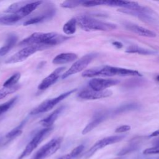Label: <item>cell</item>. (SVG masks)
Returning a JSON list of instances; mask_svg holds the SVG:
<instances>
[{"instance_id":"6da1fadb","label":"cell","mask_w":159,"mask_h":159,"mask_svg":"<svg viewBox=\"0 0 159 159\" xmlns=\"http://www.w3.org/2000/svg\"><path fill=\"white\" fill-rule=\"evenodd\" d=\"M71 37L63 35L56 32H34L25 38L19 43L20 46L42 45L49 48L64 42Z\"/></svg>"},{"instance_id":"7a4b0ae2","label":"cell","mask_w":159,"mask_h":159,"mask_svg":"<svg viewBox=\"0 0 159 159\" xmlns=\"http://www.w3.org/2000/svg\"><path fill=\"white\" fill-rule=\"evenodd\" d=\"M116 75L142 76V75L137 71L108 65L94 67L86 70L84 71L81 75L83 77L86 78H91L96 76H112Z\"/></svg>"},{"instance_id":"3957f363","label":"cell","mask_w":159,"mask_h":159,"mask_svg":"<svg viewBox=\"0 0 159 159\" xmlns=\"http://www.w3.org/2000/svg\"><path fill=\"white\" fill-rule=\"evenodd\" d=\"M76 19L79 27L85 31H109L117 28L114 24L103 22L85 15L78 16Z\"/></svg>"},{"instance_id":"277c9868","label":"cell","mask_w":159,"mask_h":159,"mask_svg":"<svg viewBox=\"0 0 159 159\" xmlns=\"http://www.w3.org/2000/svg\"><path fill=\"white\" fill-rule=\"evenodd\" d=\"M49 47L45 45H30L25 47L22 50H19V52L14 53L13 55L8 58L6 61L5 63L6 64H12L22 62L28 58L29 57L34 54L35 53L45 50L48 48Z\"/></svg>"},{"instance_id":"5b68a950","label":"cell","mask_w":159,"mask_h":159,"mask_svg":"<svg viewBox=\"0 0 159 159\" xmlns=\"http://www.w3.org/2000/svg\"><path fill=\"white\" fill-rule=\"evenodd\" d=\"M76 90H77L76 89H73L68 91L66 92H65L55 98L45 100L41 104H40L38 106L33 109L30 112V114L35 115V114H39L40 113H43V112H46L50 111L57 104H58L60 102L63 101L66 98L70 96L73 93L76 92Z\"/></svg>"},{"instance_id":"8992f818","label":"cell","mask_w":159,"mask_h":159,"mask_svg":"<svg viewBox=\"0 0 159 159\" xmlns=\"http://www.w3.org/2000/svg\"><path fill=\"white\" fill-rule=\"evenodd\" d=\"M96 56V53H91L86 54L80 59L77 60L66 71L62 74L61 78L64 80L73 75L82 71L88 66V65L92 61Z\"/></svg>"},{"instance_id":"52a82bcc","label":"cell","mask_w":159,"mask_h":159,"mask_svg":"<svg viewBox=\"0 0 159 159\" xmlns=\"http://www.w3.org/2000/svg\"><path fill=\"white\" fill-rule=\"evenodd\" d=\"M61 142V137L54 138L50 140L36 152L33 159H45L51 156L60 148Z\"/></svg>"},{"instance_id":"ba28073f","label":"cell","mask_w":159,"mask_h":159,"mask_svg":"<svg viewBox=\"0 0 159 159\" xmlns=\"http://www.w3.org/2000/svg\"><path fill=\"white\" fill-rule=\"evenodd\" d=\"M52 130V127L44 128L39 130L37 134H35L34 137L26 145L24 150L19 157L18 159H23L25 157L29 156L37 147V146L41 143V142L43 140L45 136L48 135Z\"/></svg>"},{"instance_id":"9c48e42d","label":"cell","mask_w":159,"mask_h":159,"mask_svg":"<svg viewBox=\"0 0 159 159\" xmlns=\"http://www.w3.org/2000/svg\"><path fill=\"white\" fill-rule=\"evenodd\" d=\"M118 11L122 13L137 17L145 22H154L155 20V18L153 16L154 14V12L152 11V9L147 7L139 6L138 7L134 9L120 8Z\"/></svg>"},{"instance_id":"30bf717a","label":"cell","mask_w":159,"mask_h":159,"mask_svg":"<svg viewBox=\"0 0 159 159\" xmlns=\"http://www.w3.org/2000/svg\"><path fill=\"white\" fill-rule=\"evenodd\" d=\"M125 137L124 135H112L103 138L96 142L85 153V158H89L93 155L98 150L105 147L107 145L117 143Z\"/></svg>"},{"instance_id":"8fae6325","label":"cell","mask_w":159,"mask_h":159,"mask_svg":"<svg viewBox=\"0 0 159 159\" xmlns=\"http://www.w3.org/2000/svg\"><path fill=\"white\" fill-rule=\"evenodd\" d=\"M120 83L117 79H104V78H93L89 83L90 88L94 91H104L106 89L116 85Z\"/></svg>"},{"instance_id":"7c38bea8","label":"cell","mask_w":159,"mask_h":159,"mask_svg":"<svg viewBox=\"0 0 159 159\" xmlns=\"http://www.w3.org/2000/svg\"><path fill=\"white\" fill-rule=\"evenodd\" d=\"M112 94V92L110 90L104 91H94L91 89H84L78 93V97L81 99L93 100L107 98Z\"/></svg>"},{"instance_id":"4fadbf2b","label":"cell","mask_w":159,"mask_h":159,"mask_svg":"<svg viewBox=\"0 0 159 159\" xmlns=\"http://www.w3.org/2000/svg\"><path fill=\"white\" fill-rule=\"evenodd\" d=\"M66 69L64 66L59 67L55 69L48 76L45 77L38 86V89L40 90H45L53 85L59 78L60 75H62V72Z\"/></svg>"},{"instance_id":"5bb4252c","label":"cell","mask_w":159,"mask_h":159,"mask_svg":"<svg viewBox=\"0 0 159 159\" xmlns=\"http://www.w3.org/2000/svg\"><path fill=\"white\" fill-rule=\"evenodd\" d=\"M124 25L129 30H130L135 34H137L140 36L151 37V38H153L157 36V34L155 32H154L148 29H146L145 27L139 26L135 24H132L130 22H125L124 24Z\"/></svg>"},{"instance_id":"9a60e30c","label":"cell","mask_w":159,"mask_h":159,"mask_svg":"<svg viewBox=\"0 0 159 159\" xmlns=\"http://www.w3.org/2000/svg\"><path fill=\"white\" fill-rule=\"evenodd\" d=\"M107 114L106 112H99L96 114L93 119L83 129V130H82V134L85 135L88 132H91L99 124L102 122L107 118Z\"/></svg>"},{"instance_id":"2e32d148","label":"cell","mask_w":159,"mask_h":159,"mask_svg":"<svg viewBox=\"0 0 159 159\" xmlns=\"http://www.w3.org/2000/svg\"><path fill=\"white\" fill-rule=\"evenodd\" d=\"M78 55L75 53H61L54 57L52 63L55 65H63L76 60Z\"/></svg>"},{"instance_id":"e0dca14e","label":"cell","mask_w":159,"mask_h":159,"mask_svg":"<svg viewBox=\"0 0 159 159\" xmlns=\"http://www.w3.org/2000/svg\"><path fill=\"white\" fill-rule=\"evenodd\" d=\"M42 3V1H29L27 4L23 6L19 11H17L16 14L20 18L23 19L25 17L27 16L30 14H31L38 6H39Z\"/></svg>"},{"instance_id":"ac0fdd59","label":"cell","mask_w":159,"mask_h":159,"mask_svg":"<svg viewBox=\"0 0 159 159\" xmlns=\"http://www.w3.org/2000/svg\"><path fill=\"white\" fill-rule=\"evenodd\" d=\"M64 109V106H60L55 111H53L47 117L43 119L40 121V124L43 126L45 128L52 127V125L53 124L55 121L57 119L58 117Z\"/></svg>"},{"instance_id":"d6986e66","label":"cell","mask_w":159,"mask_h":159,"mask_svg":"<svg viewBox=\"0 0 159 159\" xmlns=\"http://www.w3.org/2000/svg\"><path fill=\"white\" fill-rule=\"evenodd\" d=\"M104 5L114 7H120L125 9H134L138 7L140 5L133 1H120V0H108L104 1Z\"/></svg>"},{"instance_id":"ffe728a7","label":"cell","mask_w":159,"mask_h":159,"mask_svg":"<svg viewBox=\"0 0 159 159\" xmlns=\"http://www.w3.org/2000/svg\"><path fill=\"white\" fill-rule=\"evenodd\" d=\"M17 37L12 34L8 36L4 45L0 48V56H4L14 46L17 40Z\"/></svg>"},{"instance_id":"44dd1931","label":"cell","mask_w":159,"mask_h":159,"mask_svg":"<svg viewBox=\"0 0 159 159\" xmlns=\"http://www.w3.org/2000/svg\"><path fill=\"white\" fill-rule=\"evenodd\" d=\"M53 11H54L53 9H51L50 11H48L45 14H42V15H40L38 16L33 17L25 20L23 24H24V25L26 26V25H29L40 23V22L43 21L44 20L51 17L53 16V14H54Z\"/></svg>"},{"instance_id":"7402d4cb","label":"cell","mask_w":159,"mask_h":159,"mask_svg":"<svg viewBox=\"0 0 159 159\" xmlns=\"http://www.w3.org/2000/svg\"><path fill=\"white\" fill-rule=\"evenodd\" d=\"M140 107L139 105L137 103L135 102H130V103H127L125 104H122L118 107H117L112 112L113 116H116L119 115L122 113H125L130 111H134L138 109Z\"/></svg>"},{"instance_id":"603a6c76","label":"cell","mask_w":159,"mask_h":159,"mask_svg":"<svg viewBox=\"0 0 159 159\" xmlns=\"http://www.w3.org/2000/svg\"><path fill=\"white\" fill-rule=\"evenodd\" d=\"M77 22L76 18H72L67 21L63 27V32L68 36L73 35L76 30Z\"/></svg>"},{"instance_id":"cb8c5ba5","label":"cell","mask_w":159,"mask_h":159,"mask_svg":"<svg viewBox=\"0 0 159 159\" xmlns=\"http://www.w3.org/2000/svg\"><path fill=\"white\" fill-rule=\"evenodd\" d=\"M125 52L129 53H137L140 55H152L155 53V52L152 50L144 48L137 45L129 46L125 50Z\"/></svg>"},{"instance_id":"d4e9b609","label":"cell","mask_w":159,"mask_h":159,"mask_svg":"<svg viewBox=\"0 0 159 159\" xmlns=\"http://www.w3.org/2000/svg\"><path fill=\"white\" fill-rule=\"evenodd\" d=\"M20 20V18L16 14H11L0 17V25H12Z\"/></svg>"},{"instance_id":"484cf974","label":"cell","mask_w":159,"mask_h":159,"mask_svg":"<svg viewBox=\"0 0 159 159\" xmlns=\"http://www.w3.org/2000/svg\"><path fill=\"white\" fill-rule=\"evenodd\" d=\"M25 120L22 121L18 126H17L16 127H15L12 130H11L10 132H9L6 135V138L9 139V140H12V139L16 138L17 137L19 136L22 132V128H23L24 125H25Z\"/></svg>"},{"instance_id":"4316f807","label":"cell","mask_w":159,"mask_h":159,"mask_svg":"<svg viewBox=\"0 0 159 159\" xmlns=\"http://www.w3.org/2000/svg\"><path fill=\"white\" fill-rule=\"evenodd\" d=\"M30 1H22L14 2L11 4L8 8L5 11L6 12H8L10 14H15L17 11H19L23 6L27 4Z\"/></svg>"},{"instance_id":"83f0119b","label":"cell","mask_w":159,"mask_h":159,"mask_svg":"<svg viewBox=\"0 0 159 159\" xmlns=\"http://www.w3.org/2000/svg\"><path fill=\"white\" fill-rule=\"evenodd\" d=\"M20 88V85L17 84L15 86L11 87H3L0 89V99L4 98L6 96L10 94H12L17 91Z\"/></svg>"},{"instance_id":"f1b7e54d","label":"cell","mask_w":159,"mask_h":159,"mask_svg":"<svg viewBox=\"0 0 159 159\" xmlns=\"http://www.w3.org/2000/svg\"><path fill=\"white\" fill-rule=\"evenodd\" d=\"M20 78V74L19 73H16L9 77L3 84V87H11L17 84Z\"/></svg>"},{"instance_id":"f546056e","label":"cell","mask_w":159,"mask_h":159,"mask_svg":"<svg viewBox=\"0 0 159 159\" xmlns=\"http://www.w3.org/2000/svg\"><path fill=\"white\" fill-rule=\"evenodd\" d=\"M17 99V97L15 96L13 98L9 100L8 101H7L2 104H0V115L4 114L9 108H11V107L14 104V102L16 101Z\"/></svg>"},{"instance_id":"4dcf8cb0","label":"cell","mask_w":159,"mask_h":159,"mask_svg":"<svg viewBox=\"0 0 159 159\" xmlns=\"http://www.w3.org/2000/svg\"><path fill=\"white\" fill-rule=\"evenodd\" d=\"M139 148L138 145L135 143H132V144H130L124 148H123L121 150H120L117 153V156H119V157H121V156H123V155H125L130 152H132L133 151H135L137 148Z\"/></svg>"},{"instance_id":"1f68e13d","label":"cell","mask_w":159,"mask_h":159,"mask_svg":"<svg viewBox=\"0 0 159 159\" xmlns=\"http://www.w3.org/2000/svg\"><path fill=\"white\" fill-rule=\"evenodd\" d=\"M83 1H66L61 4V6L64 8H75L81 6Z\"/></svg>"},{"instance_id":"d6a6232c","label":"cell","mask_w":159,"mask_h":159,"mask_svg":"<svg viewBox=\"0 0 159 159\" xmlns=\"http://www.w3.org/2000/svg\"><path fill=\"white\" fill-rule=\"evenodd\" d=\"M99 5H104V1H83L81 6L84 7H90Z\"/></svg>"},{"instance_id":"836d02e7","label":"cell","mask_w":159,"mask_h":159,"mask_svg":"<svg viewBox=\"0 0 159 159\" xmlns=\"http://www.w3.org/2000/svg\"><path fill=\"white\" fill-rule=\"evenodd\" d=\"M84 145H82V144L75 147L73 150H72V151L70 153L71 158H74L77 157L84 150Z\"/></svg>"},{"instance_id":"e575fe53","label":"cell","mask_w":159,"mask_h":159,"mask_svg":"<svg viewBox=\"0 0 159 159\" xmlns=\"http://www.w3.org/2000/svg\"><path fill=\"white\" fill-rule=\"evenodd\" d=\"M132 80L129 81L127 83L126 85L127 86L128 88L129 87H134L135 86H139L140 84H143V81L141 79H131Z\"/></svg>"},{"instance_id":"d590c367","label":"cell","mask_w":159,"mask_h":159,"mask_svg":"<svg viewBox=\"0 0 159 159\" xmlns=\"http://www.w3.org/2000/svg\"><path fill=\"white\" fill-rule=\"evenodd\" d=\"M143 153L144 155H151V154L159 153V145L154 146L153 147L147 148L145 150H143Z\"/></svg>"},{"instance_id":"8d00e7d4","label":"cell","mask_w":159,"mask_h":159,"mask_svg":"<svg viewBox=\"0 0 159 159\" xmlns=\"http://www.w3.org/2000/svg\"><path fill=\"white\" fill-rule=\"evenodd\" d=\"M130 130V126L128 125H123L121 126L118 127L116 129L115 132L116 133H122V132H125L127 131H129Z\"/></svg>"},{"instance_id":"74e56055","label":"cell","mask_w":159,"mask_h":159,"mask_svg":"<svg viewBox=\"0 0 159 159\" xmlns=\"http://www.w3.org/2000/svg\"><path fill=\"white\" fill-rule=\"evenodd\" d=\"M112 45L116 47L117 48H121L123 47V45L121 42H118V41H115L114 42H112Z\"/></svg>"},{"instance_id":"f35d334b","label":"cell","mask_w":159,"mask_h":159,"mask_svg":"<svg viewBox=\"0 0 159 159\" xmlns=\"http://www.w3.org/2000/svg\"><path fill=\"white\" fill-rule=\"evenodd\" d=\"M58 159H72L70 154H66V155H65L60 158H58Z\"/></svg>"},{"instance_id":"ab89813d","label":"cell","mask_w":159,"mask_h":159,"mask_svg":"<svg viewBox=\"0 0 159 159\" xmlns=\"http://www.w3.org/2000/svg\"><path fill=\"white\" fill-rule=\"evenodd\" d=\"M153 145H154L155 146H158V145H159V137L157 138V139H155V140H153Z\"/></svg>"},{"instance_id":"60d3db41","label":"cell","mask_w":159,"mask_h":159,"mask_svg":"<svg viewBox=\"0 0 159 159\" xmlns=\"http://www.w3.org/2000/svg\"><path fill=\"white\" fill-rule=\"evenodd\" d=\"M156 80H157L158 81H159V75L156 77Z\"/></svg>"},{"instance_id":"b9f144b4","label":"cell","mask_w":159,"mask_h":159,"mask_svg":"<svg viewBox=\"0 0 159 159\" xmlns=\"http://www.w3.org/2000/svg\"><path fill=\"white\" fill-rule=\"evenodd\" d=\"M153 159H159V157H156V158H153Z\"/></svg>"},{"instance_id":"7bdbcfd3","label":"cell","mask_w":159,"mask_h":159,"mask_svg":"<svg viewBox=\"0 0 159 159\" xmlns=\"http://www.w3.org/2000/svg\"><path fill=\"white\" fill-rule=\"evenodd\" d=\"M116 159H123V158H116Z\"/></svg>"}]
</instances>
